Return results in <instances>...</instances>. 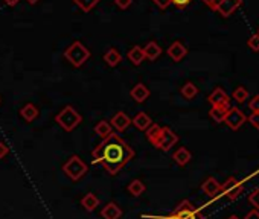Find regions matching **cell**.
I'll return each instance as SVG.
<instances>
[{"label":"cell","instance_id":"cell-1","mask_svg":"<svg viewBox=\"0 0 259 219\" xmlns=\"http://www.w3.org/2000/svg\"><path fill=\"white\" fill-rule=\"evenodd\" d=\"M92 157L93 163L101 164L107 174L118 175L134 158V150L125 140L113 132L96 146Z\"/></svg>","mask_w":259,"mask_h":219},{"label":"cell","instance_id":"cell-2","mask_svg":"<svg viewBox=\"0 0 259 219\" xmlns=\"http://www.w3.org/2000/svg\"><path fill=\"white\" fill-rule=\"evenodd\" d=\"M90 56H92V52L81 42H73L64 50V58L77 68L83 67L90 60Z\"/></svg>","mask_w":259,"mask_h":219},{"label":"cell","instance_id":"cell-3","mask_svg":"<svg viewBox=\"0 0 259 219\" xmlns=\"http://www.w3.org/2000/svg\"><path fill=\"white\" fill-rule=\"evenodd\" d=\"M55 122L58 124V126H61L64 131L70 132L75 130L81 122H83V116L77 112L75 106L72 105H66L61 112L55 116Z\"/></svg>","mask_w":259,"mask_h":219},{"label":"cell","instance_id":"cell-4","mask_svg":"<svg viewBox=\"0 0 259 219\" xmlns=\"http://www.w3.org/2000/svg\"><path fill=\"white\" fill-rule=\"evenodd\" d=\"M63 172L72 180V181H80L84 175L89 172V166L83 162L80 156H72L69 160L63 164Z\"/></svg>","mask_w":259,"mask_h":219},{"label":"cell","instance_id":"cell-5","mask_svg":"<svg viewBox=\"0 0 259 219\" xmlns=\"http://www.w3.org/2000/svg\"><path fill=\"white\" fill-rule=\"evenodd\" d=\"M177 142H178V136L169 126H162V134L156 143V148L163 152H168Z\"/></svg>","mask_w":259,"mask_h":219},{"label":"cell","instance_id":"cell-6","mask_svg":"<svg viewBox=\"0 0 259 219\" xmlns=\"http://www.w3.org/2000/svg\"><path fill=\"white\" fill-rule=\"evenodd\" d=\"M174 214H177L178 219H204V218L201 216V213H200L198 210H195L194 206L191 204V201H188V200L181 201V202L175 207Z\"/></svg>","mask_w":259,"mask_h":219},{"label":"cell","instance_id":"cell-7","mask_svg":"<svg viewBox=\"0 0 259 219\" xmlns=\"http://www.w3.org/2000/svg\"><path fill=\"white\" fill-rule=\"evenodd\" d=\"M224 122L227 124L229 128L239 130L242 126V124L245 122V116H244V113L241 112V110H238V108H229Z\"/></svg>","mask_w":259,"mask_h":219},{"label":"cell","instance_id":"cell-8","mask_svg":"<svg viewBox=\"0 0 259 219\" xmlns=\"http://www.w3.org/2000/svg\"><path fill=\"white\" fill-rule=\"evenodd\" d=\"M221 192H223L229 200H236L242 192V186L235 178H229L224 184L221 186Z\"/></svg>","mask_w":259,"mask_h":219},{"label":"cell","instance_id":"cell-9","mask_svg":"<svg viewBox=\"0 0 259 219\" xmlns=\"http://www.w3.org/2000/svg\"><path fill=\"white\" fill-rule=\"evenodd\" d=\"M112 128H115L118 132H124L128 130V126L131 125V118L124 113V112H118L113 118H112Z\"/></svg>","mask_w":259,"mask_h":219},{"label":"cell","instance_id":"cell-10","mask_svg":"<svg viewBox=\"0 0 259 219\" xmlns=\"http://www.w3.org/2000/svg\"><path fill=\"white\" fill-rule=\"evenodd\" d=\"M166 54H168V56H169L172 61L180 62L184 56L188 55V49H186V46H184L183 43H180V42H174V43L168 48Z\"/></svg>","mask_w":259,"mask_h":219},{"label":"cell","instance_id":"cell-11","mask_svg":"<svg viewBox=\"0 0 259 219\" xmlns=\"http://www.w3.org/2000/svg\"><path fill=\"white\" fill-rule=\"evenodd\" d=\"M150 94H151L150 88H148L143 82H137V84L131 88V92H130L131 99H133L134 102H137V104H143L148 98H150Z\"/></svg>","mask_w":259,"mask_h":219},{"label":"cell","instance_id":"cell-12","mask_svg":"<svg viewBox=\"0 0 259 219\" xmlns=\"http://www.w3.org/2000/svg\"><path fill=\"white\" fill-rule=\"evenodd\" d=\"M209 102L212 104V106H229L230 98L223 88H215L209 96Z\"/></svg>","mask_w":259,"mask_h":219},{"label":"cell","instance_id":"cell-13","mask_svg":"<svg viewBox=\"0 0 259 219\" xmlns=\"http://www.w3.org/2000/svg\"><path fill=\"white\" fill-rule=\"evenodd\" d=\"M242 5V0H223V2L219 4V6H218V12L223 16V17H229V16H232L235 11H236V8L238 6H241Z\"/></svg>","mask_w":259,"mask_h":219},{"label":"cell","instance_id":"cell-14","mask_svg":"<svg viewBox=\"0 0 259 219\" xmlns=\"http://www.w3.org/2000/svg\"><path fill=\"white\" fill-rule=\"evenodd\" d=\"M131 125H134V128H137L139 131H146L153 125L151 118L148 116L145 112H139L133 119H131Z\"/></svg>","mask_w":259,"mask_h":219},{"label":"cell","instance_id":"cell-15","mask_svg":"<svg viewBox=\"0 0 259 219\" xmlns=\"http://www.w3.org/2000/svg\"><path fill=\"white\" fill-rule=\"evenodd\" d=\"M40 116V110L37 108L34 104H26L25 106H22V110H20V118L25 120V122H28V124H31V122H34L37 118Z\"/></svg>","mask_w":259,"mask_h":219},{"label":"cell","instance_id":"cell-16","mask_svg":"<svg viewBox=\"0 0 259 219\" xmlns=\"http://www.w3.org/2000/svg\"><path fill=\"white\" fill-rule=\"evenodd\" d=\"M101 216L104 219H119L122 216V208L116 202H108L105 204V207H102Z\"/></svg>","mask_w":259,"mask_h":219},{"label":"cell","instance_id":"cell-17","mask_svg":"<svg viewBox=\"0 0 259 219\" xmlns=\"http://www.w3.org/2000/svg\"><path fill=\"white\" fill-rule=\"evenodd\" d=\"M143 54H145V60L156 61L162 55V48L156 42H148L143 48Z\"/></svg>","mask_w":259,"mask_h":219},{"label":"cell","instance_id":"cell-18","mask_svg":"<svg viewBox=\"0 0 259 219\" xmlns=\"http://www.w3.org/2000/svg\"><path fill=\"white\" fill-rule=\"evenodd\" d=\"M201 190L206 194V195H209V196H215V195H218L219 192H221V184L219 182L215 180V178H212V176H209L203 184H201Z\"/></svg>","mask_w":259,"mask_h":219},{"label":"cell","instance_id":"cell-19","mask_svg":"<svg viewBox=\"0 0 259 219\" xmlns=\"http://www.w3.org/2000/svg\"><path fill=\"white\" fill-rule=\"evenodd\" d=\"M104 61L108 67H116L119 66V62L122 61V55L118 49L112 48V49H108L105 54H104Z\"/></svg>","mask_w":259,"mask_h":219},{"label":"cell","instance_id":"cell-20","mask_svg":"<svg viewBox=\"0 0 259 219\" xmlns=\"http://www.w3.org/2000/svg\"><path fill=\"white\" fill-rule=\"evenodd\" d=\"M81 206H83V208L87 210V212H95V210L99 207V198H98L93 192H89L87 195L83 196Z\"/></svg>","mask_w":259,"mask_h":219},{"label":"cell","instance_id":"cell-21","mask_svg":"<svg viewBox=\"0 0 259 219\" xmlns=\"http://www.w3.org/2000/svg\"><path fill=\"white\" fill-rule=\"evenodd\" d=\"M172 158L174 162L178 164V166H186L191 158H192V154L186 150V148H178L174 154H172Z\"/></svg>","mask_w":259,"mask_h":219},{"label":"cell","instance_id":"cell-22","mask_svg":"<svg viewBox=\"0 0 259 219\" xmlns=\"http://www.w3.org/2000/svg\"><path fill=\"white\" fill-rule=\"evenodd\" d=\"M127 58L131 61V64L134 66H140L143 61H145V54H143V48L140 46H133L128 54H127Z\"/></svg>","mask_w":259,"mask_h":219},{"label":"cell","instance_id":"cell-23","mask_svg":"<svg viewBox=\"0 0 259 219\" xmlns=\"http://www.w3.org/2000/svg\"><path fill=\"white\" fill-rule=\"evenodd\" d=\"M95 134H98L102 140L107 138L108 136L113 134V130H112V125H110L108 120H99L96 125H95Z\"/></svg>","mask_w":259,"mask_h":219},{"label":"cell","instance_id":"cell-24","mask_svg":"<svg viewBox=\"0 0 259 219\" xmlns=\"http://www.w3.org/2000/svg\"><path fill=\"white\" fill-rule=\"evenodd\" d=\"M227 112H229V106H212V110L209 112V116L213 122L219 124V122H224Z\"/></svg>","mask_w":259,"mask_h":219},{"label":"cell","instance_id":"cell-25","mask_svg":"<svg viewBox=\"0 0 259 219\" xmlns=\"http://www.w3.org/2000/svg\"><path fill=\"white\" fill-rule=\"evenodd\" d=\"M160 134H162V126H159V125H156V124H153L150 128H148V130L145 131V136H146L148 142H150L153 146H156V143H157Z\"/></svg>","mask_w":259,"mask_h":219},{"label":"cell","instance_id":"cell-26","mask_svg":"<svg viewBox=\"0 0 259 219\" xmlns=\"http://www.w3.org/2000/svg\"><path fill=\"white\" fill-rule=\"evenodd\" d=\"M180 93H181V96H183L184 99L191 100V99H194V98L198 94V88H197V86H195L194 82H186V84H184V86L181 87Z\"/></svg>","mask_w":259,"mask_h":219},{"label":"cell","instance_id":"cell-27","mask_svg":"<svg viewBox=\"0 0 259 219\" xmlns=\"http://www.w3.org/2000/svg\"><path fill=\"white\" fill-rule=\"evenodd\" d=\"M128 192H130V195H133V196H140L143 192H145V184L140 181V180H133L130 184H128Z\"/></svg>","mask_w":259,"mask_h":219},{"label":"cell","instance_id":"cell-28","mask_svg":"<svg viewBox=\"0 0 259 219\" xmlns=\"http://www.w3.org/2000/svg\"><path fill=\"white\" fill-rule=\"evenodd\" d=\"M73 4H75L83 12H90L99 4V0H73Z\"/></svg>","mask_w":259,"mask_h":219},{"label":"cell","instance_id":"cell-29","mask_svg":"<svg viewBox=\"0 0 259 219\" xmlns=\"http://www.w3.org/2000/svg\"><path fill=\"white\" fill-rule=\"evenodd\" d=\"M236 102H239V104H242V102H245L247 100V98H248V92L244 88V87H238L235 92H233V96H232Z\"/></svg>","mask_w":259,"mask_h":219},{"label":"cell","instance_id":"cell-30","mask_svg":"<svg viewBox=\"0 0 259 219\" xmlns=\"http://www.w3.org/2000/svg\"><path fill=\"white\" fill-rule=\"evenodd\" d=\"M248 202H250L253 207L259 208V189H254V190L250 194V196H248Z\"/></svg>","mask_w":259,"mask_h":219},{"label":"cell","instance_id":"cell-31","mask_svg":"<svg viewBox=\"0 0 259 219\" xmlns=\"http://www.w3.org/2000/svg\"><path fill=\"white\" fill-rule=\"evenodd\" d=\"M247 44H248V48H250L251 50L259 52V35H257V34H256V35H253L251 38L247 42Z\"/></svg>","mask_w":259,"mask_h":219},{"label":"cell","instance_id":"cell-32","mask_svg":"<svg viewBox=\"0 0 259 219\" xmlns=\"http://www.w3.org/2000/svg\"><path fill=\"white\" fill-rule=\"evenodd\" d=\"M248 106H250V110H251V113H259V94H256V96L250 100Z\"/></svg>","mask_w":259,"mask_h":219},{"label":"cell","instance_id":"cell-33","mask_svg":"<svg viewBox=\"0 0 259 219\" xmlns=\"http://www.w3.org/2000/svg\"><path fill=\"white\" fill-rule=\"evenodd\" d=\"M133 4V0H115V5L119 10H128Z\"/></svg>","mask_w":259,"mask_h":219},{"label":"cell","instance_id":"cell-34","mask_svg":"<svg viewBox=\"0 0 259 219\" xmlns=\"http://www.w3.org/2000/svg\"><path fill=\"white\" fill-rule=\"evenodd\" d=\"M191 2L192 0H171V4H174L178 10H184Z\"/></svg>","mask_w":259,"mask_h":219},{"label":"cell","instance_id":"cell-35","mask_svg":"<svg viewBox=\"0 0 259 219\" xmlns=\"http://www.w3.org/2000/svg\"><path fill=\"white\" fill-rule=\"evenodd\" d=\"M203 2L212 10V11H216L218 10V6H219V4L223 2V0H203Z\"/></svg>","mask_w":259,"mask_h":219},{"label":"cell","instance_id":"cell-36","mask_svg":"<svg viewBox=\"0 0 259 219\" xmlns=\"http://www.w3.org/2000/svg\"><path fill=\"white\" fill-rule=\"evenodd\" d=\"M153 4L160 10H166L171 5V0H153Z\"/></svg>","mask_w":259,"mask_h":219},{"label":"cell","instance_id":"cell-37","mask_svg":"<svg viewBox=\"0 0 259 219\" xmlns=\"http://www.w3.org/2000/svg\"><path fill=\"white\" fill-rule=\"evenodd\" d=\"M248 122H250L256 130H259V113H251L250 118H248Z\"/></svg>","mask_w":259,"mask_h":219},{"label":"cell","instance_id":"cell-38","mask_svg":"<svg viewBox=\"0 0 259 219\" xmlns=\"http://www.w3.org/2000/svg\"><path fill=\"white\" fill-rule=\"evenodd\" d=\"M10 154V148L7 146V143H4V142H0V160L2 158H5L7 156Z\"/></svg>","mask_w":259,"mask_h":219},{"label":"cell","instance_id":"cell-39","mask_svg":"<svg viewBox=\"0 0 259 219\" xmlns=\"http://www.w3.org/2000/svg\"><path fill=\"white\" fill-rule=\"evenodd\" d=\"M244 219H259V212L257 210H251L250 213H247V216Z\"/></svg>","mask_w":259,"mask_h":219},{"label":"cell","instance_id":"cell-40","mask_svg":"<svg viewBox=\"0 0 259 219\" xmlns=\"http://www.w3.org/2000/svg\"><path fill=\"white\" fill-rule=\"evenodd\" d=\"M19 2H20V0H4V4L8 5V6H11V8H14L16 5H19Z\"/></svg>","mask_w":259,"mask_h":219},{"label":"cell","instance_id":"cell-41","mask_svg":"<svg viewBox=\"0 0 259 219\" xmlns=\"http://www.w3.org/2000/svg\"><path fill=\"white\" fill-rule=\"evenodd\" d=\"M165 219H178V216H177V214H174V213H172V214H169V216H166V218H165Z\"/></svg>","mask_w":259,"mask_h":219},{"label":"cell","instance_id":"cell-42","mask_svg":"<svg viewBox=\"0 0 259 219\" xmlns=\"http://www.w3.org/2000/svg\"><path fill=\"white\" fill-rule=\"evenodd\" d=\"M26 2H28L29 5H35V4H39V0H26Z\"/></svg>","mask_w":259,"mask_h":219},{"label":"cell","instance_id":"cell-43","mask_svg":"<svg viewBox=\"0 0 259 219\" xmlns=\"http://www.w3.org/2000/svg\"><path fill=\"white\" fill-rule=\"evenodd\" d=\"M227 219H239V218H238V216H235V214H233V216H230V218H227Z\"/></svg>","mask_w":259,"mask_h":219},{"label":"cell","instance_id":"cell-44","mask_svg":"<svg viewBox=\"0 0 259 219\" xmlns=\"http://www.w3.org/2000/svg\"><path fill=\"white\" fill-rule=\"evenodd\" d=\"M257 35H259V29H257Z\"/></svg>","mask_w":259,"mask_h":219},{"label":"cell","instance_id":"cell-45","mask_svg":"<svg viewBox=\"0 0 259 219\" xmlns=\"http://www.w3.org/2000/svg\"><path fill=\"white\" fill-rule=\"evenodd\" d=\"M0 102H2V99H0Z\"/></svg>","mask_w":259,"mask_h":219}]
</instances>
